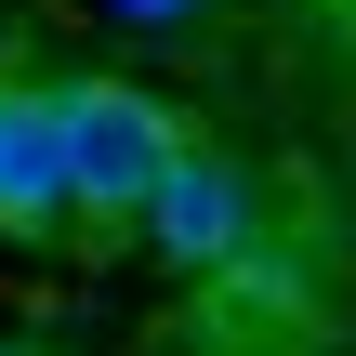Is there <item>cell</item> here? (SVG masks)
Here are the masks:
<instances>
[{
    "instance_id": "obj_1",
    "label": "cell",
    "mask_w": 356,
    "mask_h": 356,
    "mask_svg": "<svg viewBox=\"0 0 356 356\" xmlns=\"http://www.w3.org/2000/svg\"><path fill=\"white\" fill-rule=\"evenodd\" d=\"M53 119H66V198H79V225L132 238L159 172H172V145H185V119L145 106L132 79H53Z\"/></svg>"
},
{
    "instance_id": "obj_2",
    "label": "cell",
    "mask_w": 356,
    "mask_h": 356,
    "mask_svg": "<svg viewBox=\"0 0 356 356\" xmlns=\"http://www.w3.org/2000/svg\"><path fill=\"white\" fill-rule=\"evenodd\" d=\"M132 238H145L172 277H225V264H251V172L211 159V145H172V172H159V198H145Z\"/></svg>"
},
{
    "instance_id": "obj_3",
    "label": "cell",
    "mask_w": 356,
    "mask_h": 356,
    "mask_svg": "<svg viewBox=\"0 0 356 356\" xmlns=\"http://www.w3.org/2000/svg\"><path fill=\"white\" fill-rule=\"evenodd\" d=\"M79 198H66V119H53V79H0V238H66Z\"/></svg>"
},
{
    "instance_id": "obj_4",
    "label": "cell",
    "mask_w": 356,
    "mask_h": 356,
    "mask_svg": "<svg viewBox=\"0 0 356 356\" xmlns=\"http://www.w3.org/2000/svg\"><path fill=\"white\" fill-rule=\"evenodd\" d=\"M119 13H132V26H198L211 0H119Z\"/></svg>"
},
{
    "instance_id": "obj_5",
    "label": "cell",
    "mask_w": 356,
    "mask_h": 356,
    "mask_svg": "<svg viewBox=\"0 0 356 356\" xmlns=\"http://www.w3.org/2000/svg\"><path fill=\"white\" fill-rule=\"evenodd\" d=\"M330 13H356V0H330Z\"/></svg>"
}]
</instances>
